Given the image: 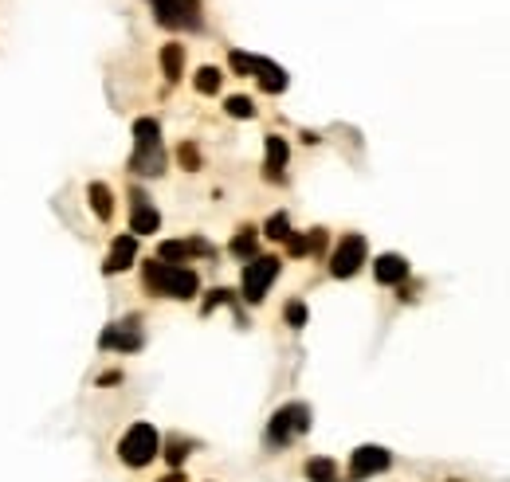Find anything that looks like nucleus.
I'll return each instance as SVG.
<instances>
[{
  "label": "nucleus",
  "mask_w": 510,
  "mask_h": 482,
  "mask_svg": "<svg viewBox=\"0 0 510 482\" xmlns=\"http://www.w3.org/2000/svg\"><path fill=\"white\" fill-rule=\"evenodd\" d=\"M142 279H145V287H150L153 295H166V298H193L197 287H200L197 271L173 267V263H161V259H150V263H145V267H142Z\"/></svg>",
  "instance_id": "nucleus-1"
},
{
  "label": "nucleus",
  "mask_w": 510,
  "mask_h": 482,
  "mask_svg": "<svg viewBox=\"0 0 510 482\" xmlns=\"http://www.w3.org/2000/svg\"><path fill=\"white\" fill-rule=\"evenodd\" d=\"M130 169L142 177H158L166 169V149H161V126L153 118H138L134 122V157Z\"/></svg>",
  "instance_id": "nucleus-2"
},
{
  "label": "nucleus",
  "mask_w": 510,
  "mask_h": 482,
  "mask_svg": "<svg viewBox=\"0 0 510 482\" xmlns=\"http://www.w3.org/2000/svg\"><path fill=\"white\" fill-rule=\"evenodd\" d=\"M158 451H161V435L153 424H134L122 435V443H118V455H122L126 467H145V463H153Z\"/></svg>",
  "instance_id": "nucleus-3"
},
{
  "label": "nucleus",
  "mask_w": 510,
  "mask_h": 482,
  "mask_svg": "<svg viewBox=\"0 0 510 482\" xmlns=\"http://www.w3.org/2000/svg\"><path fill=\"white\" fill-rule=\"evenodd\" d=\"M303 432H311V408L306 404H283L267 424V443L283 448V443L298 440Z\"/></svg>",
  "instance_id": "nucleus-4"
},
{
  "label": "nucleus",
  "mask_w": 510,
  "mask_h": 482,
  "mask_svg": "<svg viewBox=\"0 0 510 482\" xmlns=\"http://www.w3.org/2000/svg\"><path fill=\"white\" fill-rule=\"evenodd\" d=\"M232 67L240 71V75H255L267 95H279V90H287V71L279 67V63H271V59L248 56V51H232Z\"/></svg>",
  "instance_id": "nucleus-5"
},
{
  "label": "nucleus",
  "mask_w": 510,
  "mask_h": 482,
  "mask_svg": "<svg viewBox=\"0 0 510 482\" xmlns=\"http://www.w3.org/2000/svg\"><path fill=\"white\" fill-rule=\"evenodd\" d=\"M366 251H369V248H366V235H358V232L342 235L338 248H334V256H330V275H334V279L358 275L361 263H366Z\"/></svg>",
  "instance_id": "nucleus-6"
},
{
  "label": "nucleus",
  "mask_w": 510,
  "mask_h": 482,
  "mask_svg": "<svg viewBox=\"0 0 510 482\" xmlns=\"http://www.w3.org/2000/svg\"><path fill=\"white\" fill-rule=\"evenodd\" d=\"M153 12H158V24L173 32L200 28V0H153Z\"/></svg>",
  "instance_id": "nucleus-7"
},
{
  "label": "nucleus",
  "mask_w": 510,
  "mask_h": 482,
  "mask_svg": "<svg viewBox=\"0 0 510 482\" xmlns=\"http://www.w3.org/2000/svg\"><path fill=\"white\" fill-rule=\"evenodd\" d=\"M279 279V259L275 256H259L251 259L248 267H243V298L248 302H263V295H267V287Z\"/></svg>",
  "instance_id": "nucleus-8"
},
{
  "label": "nucleus",
  "mask_w": 510,
  "mask_h": 482,
  "mask_svg": "<svg viewBox=\"0 0 510 482\" xmlns=\"http://www.w3.org/2000/svg\"><path fill=\"white\" fill-rule=\"evenodd\" d=\"M389 463H393V455H389L385 448H373V443H366V448L353 451V459H350V478H353V482L373 478V475H381V471H389Z\"/></svg>",
  "instance_id": "nucleus-9"
},
{
  "label": "nucleus",
  "mask_w": 510,
  "mask_h": 482,
  "mask_svg": "<svg viewBox=\"0 0 510 482\" xmlns=\"http://www.w3.org/2000/svg\"><path fill=\"white\" fill-rule=\"evenodd\" d=\"M193 256H212V243L208 240H166L158 248V259L161 263H173V267H181V263H189Z\"/></svg>",
  "instance_id": "nucleus-10"
},
{
  "label": "nucleus",
  "mask_w": 510,
  "mask_h": 482,
  "mask_svg": "<svg viewBox=\"0 0 510 482\" xmlns=\"http://www.w3.org/2000/svg\"><path fill=\"white\" fill-rule=\"evenodd\" d=\"M103 349H122V353H134L142 349V330H138V318H130V322L122 325H111V330H103V338H98Z\"/></svg>",
  "instance_id": "nucleus-11"
},
{
  "label": "nucleus",
  "mask_w": 510,
  "mask_h": 482,
  "mask_svg": "<svg viewBox=\"0 0 510 482\" xmlns=\"http://www.w3.org/2000/svg\"><path fill=\"white\" fill-rule=\"evenodd\" d=\"M161 227V216L158 208L150 204V196L145 193H134V212H130V232L134 235H153Z\"/></svg>",
  "instance_id": "nucleus-12"
},
{
  "label": "nucleus",
  "mask_w": 510,
  "mask_h": 482,
  "mask_svg": "<svg viewBox=\"0 0 510 482\" xmlns=\"http://www.w3.org/2000/svg\"><path fill=\"white\" fill-rule=\"evenodd\" d=\"M134 259H138V235H118L111 256H106V263H103V271L106 275H118V271H126Z\"/></svg>",
  "instance_id": "nucleus-13"
},
{
  "label": "nucleus",
  "mask_w": 510,
  "mask_h": 482,
  "mask_svg": "<svg viewBox=\"0 0 510 482\" xmlns=\"http://www.w3.org/2000/svg\"><path fill=\"white\" fill-rule=\"evenodd\" d=\"M287 157H290L287 142L279 138V134H271V138H267V157H263V177H267V180H283Z\"/></svg>",
  "instance_id": "nucleus-14"
},
{
  "label": "nucleus",
  "mask_w": 510,
  "mask_h": 482,
  "mask_svg": "<svg viewBox=\"0 0 510 482\" xmlns=\"http://www.w3.org/2000/svg\"><path fill=\"white\" fill-rule=\"evenodd\" d=\"M373 275H377V283L397 287V283H405V279H408V263L400 256H381L377 263H373Z\"/></svg>",
  "instance_id": "nucleus-15"
},
{
  "label": "nucleus",
  "mask_w": 510,
  "mask_h": 482,
  "mask_svg": "<svg viewBox=\"0 0 510 482\" xmlns=\"http://www.w3.org/2000/svg\"><path fill=\"white\" fill-rule=\"evenodd\" d=\"M87 196H90V208H95V216L98 220H111L114 216V193L103 185V180H95V185L87 188Z\"/></svg>",
  "instance_id": "nucleus-16"
},
{
  "label": "nucleus",
  "mask_w": 510,
  "mask_h": 482,
  "mask_svg": "<svg viewBox=\"0 0 510 482\" xmlns=\"http://www.w3.org/2000/svg\"><path fill=\"white\" fill-rule=\"evenodd\" d=\"M161 71H166L169 83L181 79V71H185V48H181V43H166V48H161Z\"/></svg>",
  "instance_id": "nucleus-17"
},
{
  "label": "nucleus",
  "mask_w": 510,
  "mask_h": 482,
  "mask_svg": "<svg viewBox=\"0 0 510 482\" xmlns=\"http://www.w3.org/2000/svg\"><path fill=\"white\" fill-rule=\"evenodd\" d=\"M306 478L311 482H338V463L326 459V455H318V459L306 463Z\"/></svg>",
  "instance_id": "nucleus-18"
},
{
  "label": "nucleus",
  "mask_w": 510,
  "mask_h": 482,
  "mask_svg": "<svg viewBox=\"0 0 510 482\" xmlns=\"http://www.w3.org/2000/svg\"><path fill=\"white\" fill-rule=\"evenodd\" d=\"M255 243H259L255 227H243V232L232 240V256H236V259H251V256H255Z\"/></svg>",
  "instance_id": "nucleus-19"
},
{
  "label": "nucleus",
  "mask_w": 510,
  "mask_h": 482,
  "mask_svg": "<svg viewBox=\"0 0 510 482\" xmlns=\"http://www.w3.org/2000/svg\"><path fill=\"white\" fill-rule=\"evenodd\" d=\"M220 83H224V75L216 67H200L197 71V90L200 95H216V90H220Z\"/></svg>",
  "instance_id": "nucleus-20"
},
{
  "label": "nucleus",
  "mask_w": 510,
  "mask_h": 482,
  "mask_svg": "<svg viewBox=\"0 0 510 482\" xmlns=\"http://www.w3.org/2000/svg\"><path fill=\"white\" fill-rule=\"evenodd\" d=\"M224 111L232 118H255V103H251V98H243V95H232L224 103Z\"/></svg>",
  "instance_id": "nucleus-21"
},
{
  "label": "nucleus",
  "mask_w": 510,
  "mask_h": 482,
  "mask_svg": "<svg viewBox=\"0 0 510 482\" xmlns=\"http://www.w3.org/2000/svg\"><path fill=\"white\" fill-rule=\"evenodd\" d=\"M267 235H271V240H287V235H290L287 212H275V216H271V220H267Z\"/></svg>",
  "instance_id": "nucleus-22"
},
{
  "label": "nucleus",
  "mask_w": 510,
  "mask_h": 482,
  "mask_svg": "<svg viewBox=\"0 0 510 482\" xmlns=\"http://www.w3.org/2000/svg\"><path fill=\"white\" fill-rule=\"evenodd\" d=\"M177 157H181V165H185L189 172L200 169V153H197V145H193V142H185V145H181V149H177Z\"/></svg>",
  "instance_id": "nucleus-23"
},
{
  "label": "nucleus",
  "mask_w": 510,
  "mask_h": 482,
  "mask_svg": "<svg viewBox=\"0 0 510 482\" xmlns=\"http://www.w3.org/2000/svg\"><path fill=\"white\" fill-rule=\"evenodd\" d=\"M287 325H295V330L306 325V306L303 302H287Z\"/></svg>",
  "instance_id": "nucleus-24"
},
{
  "label": "nucleus",
  "mask_w": 510,
  "mask_h": 482,
  "mask_svg": "<svg viewBox=\"0 0 510 482\" xmlns=\"http://www.w3.org/2000/svg\"><path fill=\"white\" fill-rule=\"evenodd\" d=\"M185 455H189V443H181V440H173L169 443V451H166V459L177 467V463H185Z\"/></svg>",
  "instance_id": "nucleus-25"
},
{
  "label": "nucleus",
  "mask_w": 510,
  "mask_h": 482,
  "mask_svg": "<svg viewBox=\"0 0 510 482\" xmlns=\"http://www.w3.org/2000/svg\"><path fill=\"white\" fill-rule=\"evenodd\" d=\"M220 302H236V295H232V290H212V298L205 302V314H208V310H216Z\"/></svg>",
  "instance_id": "nucleus-26"
},
{
  "label": "nucleus",
  "mask_w": 510,
  "mask_h": 482,
  "mask_svg": "<svg viewBox=\"0 0 510 482\" xmlns=\"http://www.w3.org/2000/svg\"><path fill=\"white\" fill-rule=\"evenodd\" d=\"M161 482H189V478L181 475V471H173V475H166V478H161Z\"/></svg>",
  "instance_id": "nucleus-27"
},
{
  "label": "nucleus",
  "mask_w": 510,
  "mask_h": 482,
  "mask_svg": "<svg viewBox=\"0 0 510 482\" xmlns=\"http://www.w3.org/2000/svg\"><path fill=\"white\" fill-rule=\"evenodd\" d=\"M448 482H460V478H448Z\"/></svg>",
  "instance_id": "nucleus-28"
}]
</instances>
